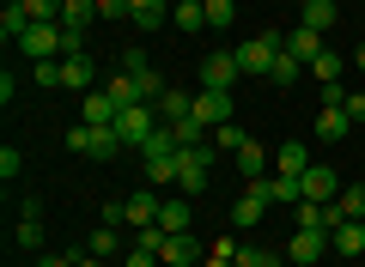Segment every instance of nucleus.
<instances>
[{
	"mask_svg": "<svg viewBox=\"0 0 365 267\" xmlns=\"http://www.w3.org/2000/svg\"><path fill=\"white\" fill-rule=\"evenodd\" d=\"M195 115L207 127H225L232 122V91H195Z\"/></svg>",
	"mask_w": 365,
	"mask_h": 267,
	"instance_id": "obj_13",
	"label": "nucleus"
},
{
	"mask_svg": "<svg viewBox=\"0 0 365 267\" xmlns=\"http://www.w3.org/2000/svg\"><path fill=\"white\" fill-rule=\"evenodd\" d=\"M195 225V213H189V194H170L165 206H158V231H170V237H177V231H189Z\"/></svg>",
	"mask_w": 365,
	"mask_h": 267,
	"instance_id": "obj_19",
	"label": "nucleus"
},
{
	"mask_svg": "<svg viewBox=\"0 0 365 267\" xmlns=\"http://www.w3.org/2000/svg\"><path fill=\"white\" fill-rule=\"evenodd\" d=\"M207 267H237L232 255H220V249H207Z\"/></svg>",
	"mask_w": 365,
	"mask_h": 267,
	"instance_id": "obj_46",
	"label": "nucleus"
},
{
	"mask_svg": "<svg viewBox=\"0 0 365 267\" xmlns=\"http://www.w3.org/2000/svg\"><path fill=\"white\" fill-rule=\"evenodd\" d=\"M323 91V110H341V103H347V85H317Z\"/></svg>",
	"mask_w": 365,
	"mask_h": 267,
	"instance_id": "obj_42",
	"label": "nucleus"
},
{
	"mask_svg": "<svg viewBox=\"0 0 365 267\" xmlns=\"http://www.w3.org/2000/svg\"><path fill=\"white\" fill-rule=\"evenodd\" d=\"M299 231H329V213L317 201H299Z\"/></svg>",
	"mask_w": 365,
	"mask_h": 267,
	"instance_id": "obj_35",
	"label": "nucleus"
},
{
	"mask_svg": "<svg viewBox=\"0 0 365 267\" xmlns=\"http://www.w3.org/2000/svg\"><path fill=\"white\" fill-rule=\"evenodd\" d=\"M104 91H110V98H116V103H122V110H128V103H146V98H140V85H134V79H128V73H116V79H110V85H104Z\"/></svg>",
	"mask_w": 365,
	"mask_h": 267,
	"instance_id": "obj_32",
	"label": "nucleus"
},
{
	"mask_svg": "<svg viewBox=\"0 0 365 267\" xmlns=\"http://www.w3.org/2000/svg\"><path fill=\"white\" fill-rule=\"evenodd\" d=\"M335 19H341V6H335V0H304L299 25H311V31H335Z\"/></svg>",
	"mask_w": 365,
	"mask_h": 267,
	"instance_id": "obj_25",
	"label": "nucleus"
},
{
	"mask_svg": "<svg viewBox=\"0 0 365 267\" xmlns=\"http://www.w3.org/2000/svg\"><path fill=\"white\" fill-rule=\"evenodd\" d=\"M237 267H280V255L274 249H250L244 243V249H237Z\"/></svg>",
	"mask_w": 365,
	"mask_h": 267,
	"instance_id": "obj_37",
	"label": "nucleus"
},
{
	"mask_svg": "<svg viewBox=\"0 0 365 267\" xmlns=\"http://www.w3.org/2000/svg\"><path fill=\"white\" fill-rule=\"evenodd\" d=\"M91 79H98V67H91V55H61V91H79L86 98Z\"/></svg>",
	"mask_w": 365,
	"mask_h": 267,
	"instance_id": "obj_12",
	"label": "nucleus"
},
{
	"mask_svg": "<svg viewBox=\"0 0 365 267\" xmlns=\"http://www.w3.org/2000/svg\"><path fill=\"white\" fill-rule=\"evenodd\" d=\"M353 67H359V73H365V43H359V49H353Z\"/></svg>",
	"mask_w": 365,
	"mask_h": 267,
	"instance_id": "obj_47",
	"label": "nucleus"
},
{
	"mask_svg": "<svg viewBox=\"0 0 365 267\" xmlns=\"http://www.w3.org/2000/svg\"><path fill=\"white\" fill-rule=\"evenodd\" d=\"M280 49H287V37H274V31H268V37H244L232 55H237V67H244V79H268V67H274Z\"/></svg>",
	"mask_w": 365,
	"mask_h": 267,
	"instance_id": "obj_3",
	"label": "nucleus"
},
{
	"mask_svg": "<svg viewBox=\"0 0 365 267\" xmlns=\"http://www.w3.org/2000/svg\"><path fill=\"white\" fill-rule=\"evenodd\" d=\"M262 213H268V194H262V189H244V194H237V206H232V225H237V231H256Z\"/></svg>",
	"mask_w": 365,
	"mask_h": 267,
	"instance_id": "obj_16",
	"label": "nucleus"
},
{
	"mask_svg": "<svg viewBox=\"0 0 365 267\" xmlns=\"http://www.w3.org/2000/svg\"><path fill=\"white\" fill-rule=\"evenodd\" d=\"M250 189L268 194V206H299V201H304V182H299V177H280V170L262 177V182H250Z\"/></svg>",
	"mask_w": 365,
	"mask_h": 267,
	"instance_id": "obj_8",
	"label": "nucleus"
},
{
	"mask_svg": "<svg viewBox=\"0 0 365 267\" xmlns=\"http://www.w3.org/2000/svg\"><path fill=\"white\" fill-rule=\"evenodd\" d=\"M19 49H25V61H61L67 55V31L61 25H31Z\"/></svg>",
	"mask_w": 365,
	"mask_h": 267,
	"instance_id": "obj_5",
	"label": "nucleus"
},
{
	"mask_svg": "<svg viewBox=\"0 0 365 267\" xmlns=\"http://www.w3.org/2000/svg\"><path fill=\"white\" fill-rule=\"evenodd\" d=\"M91 19H98V0H67V6H61V25L67 31H86Z\"/></svg>",
	"mask_w": 365,
	"mask_h": 267,
	"instance_id": "obj_28",
	"label": "nucleus"
},
{
	"mask_svg": "<svg viewBox=\"0 0 365 267\" xmlns=\"http://www.w3.org/2000/svg\"><path fill=\"white\" fill-rule=\"evenodd\" d=\"M128 6H134V0H98V19L116 25V19H128Z\"/></svg>",
	"mask_w": 365,
	"mask_h": 267,
	"instance_id": "obj_40",
	"label": "nucleus"
},
{
	"mask_svg": "<svg viewBox=\"0 0 365 267\" xmlns=\"http://www.w3.org/2000/svg\"><path fill=\"white\" fill-rule=\"evenodd\" d=\"M341 67H347V61H341V49H323L311 61V79H317V85H341Z\"/></svg>",
	"mask_w": 365,
	"mask_h": 267,
	"instance_id": "obj_27",
	"label": "nucleus"
},
{
	"mask_svg": "<svg viewBox=\"0 0 365 267\" xmlns=\"http://www.w3.org/2000/svg\"><path fill=\"white\" fill-rule=\"evenodd\" d=\"M37 25V19L25 13V0H6V13H0V37H13V43H25V31Z\"/></svg>",
	"mask_w": 365,
	"mask_h": 267,
	"instance_id": "obj_23",
	"label": "nucleus"
},
{
	"mask_svg": "<svg viewBox=\"0 0 365 267\" xmlns=\"http://www.w3.org/2000/svg\"><path fill=\"white\" fill-rule=\"evenodd\" d=\"M61 140H67V152L98 158V164H110V158L122 152V134H116V127H91V122H73V127L61 134Z\"/></svg>",
	"mask_w": 365,
	"mask_h": 267,
	"instance_id": "obj_2",
	"label": "nucleus"
},
{
	"mask_svg": "<svg viewBox=\"0 0 365 267\" xmlns=\"http://www.w3.org/2000/svg\"><path fill=\"white\" fill-rule=\"evenodd\" d=\"M86 249H91V255H104V261H110V255L122 249V231H116V225H104V231H91V243H86Z\"/></svg>",
	"mask_w": 365,
	"mask_h": 267,
	"instance_id": "obj_31",
	"label": "nucleus"
},
{
	"mask_svg": "<svg viewBox=\"0 0 365 267\" xmlns=\"http://www.w3.org/2000/svg\"><path fill=\"white\" fill-rule=\"evenodd\" d=\"M170 25L177 31H207V6H201V0H177V6H170Z\"/></svg>",
	"mask_w": 365,
	"mask_h": 267,
	"instance_id": "obj_26",
	"label": "nucleus"
},
{
	"mask_svg": "<svg viewBox=\"0 0 365 267\" xmlns=\"http://www.w3.org/2000/svg\"><path fill=\"white\" fill-rule=\"evenodd\" d=\"M304 201H317V206H323V201H335V194H341V177H335V170H329V164H311V170H304Z\"/></svg>",
	"mask_w": 365,
	"mask_h": 267,
	"instance_id": "obj_11",
	"label": "nucleus"
},
{
	"mask_svg": "<svg viewBox=\"0 0 365 267\" xmlns=\"http://www.w3.org/2000/svg\"><path fill=\"white\" fill-rule=\"evenodd\" d=\"M116 115H122V103L110 98V91H86V103H79V122H91V127H116Z\"/></svg>",
	"mask_w": 365,
	"mask_h": 267,
	"instance_id": "obj_9",
	"label": "nucleus"
},
{
	"mask_svg": "<svg viewBox=\"0 0 365 267\" xmlns=\"http://www.w3.org/2000/svg\"><path fill=\"white\" fill-rule=\"evenodd\" d=\"M274 170H280V177H304V170H311V158H304V140L274 146Z\"/></svg>",
	"mask_w": 365,
	"mask_h": 267,
	"instance_id": "obj_22",
	"label": "nucleus"
},
{
	"mask_svg": "<svg viewBox=\"0 0 365 267\" xmlns=\"http://www.w3.org/2000/svg\"><path fill=\"white\" fill-rule=\"evenodd\" d=\"M19 170H25V158H19V146H6V152H0V177L19 182Z\"/></svg>",
	"mask_w": 365,
	"mask_h": 267,
	"instance_id": "obj_39",
	"label": "nucleus"
},
{
	"mask_svg": "<svg viewBox=\"0 0 365 267\" xmlns=\"http://www.w3.org/2000/svg\"><path fill=\"white\" fill-rule=\"evenodd\" d=\"M37 267H73V255H55L49 249V255H37Z\"/></svg>",
	"mask_w": 365,
	"mask_h": 267,
	"instance_id": "obj_44",
	"label": "nucleus"
},
{
	"mask_svg": "<svg viewBox=\"0 0 365 267\" xmlns=\"http://www.w3.org/2000/svg\"><path fill=\"white\" fill-rule=\"evenodd\" d=\"M13 243H19V249H43V219H19Z\"/></svg>",
	"mask_w": 365,
	"mask_h": 267,
	"instance_id": "obj_33",
	"label": "nucleus"
},
{
	"mask_svg": "<svg viewBox=\"0 0 365 267\" xmlns=\"http://www.w3.org/2000/svg\"><path fill=\"white\" fill-rule=\"evenodd\" d=\"M165 267H195L201 261V237H189V231H177V237L165 243V255H158Z\"/></svg>",
	"mask_w": 365,
	"mask_h": 267,
	"instance_id": "obj_18",
	"label": "nucleus"
},
{
	"mask_svg": "<svg viewBox=\"0 0 365 267\" xmlns=\"http://www.w3.org/2000/svg\"><path fill=\"white\" fill-rule=\"evenodd\" d=\"M329 249L347 255V261H353V255H365V219H347V225H335V231H329Z\"/></svg>",
	"mask_w": 365,
	"mask_h": 267,
	"instance_id": "obj_17",
	"label": "nucleus"
},
{
	"mask_svg": "<svg viewBox=\"0 0 365 267\" xmlns=\"http://www.w3.org/2000/svg\"><path fill=\"white\" fill-rule=\"evenodd\" d=\"M165 19H170V0H134V6H128V25L134 31H158Z\"/></svg>",
	"mask_w": 365,
	"mask_h": 267,
	"instance_id": "obj_20",
	"label": "nucleus"
},
{
	"mask_svg": "<svg viewBox=\"0 0 365 267\" xmlns=\"http://www.w3.org/2000/svg\"><path fill=\"white\" fill-rule=\"evenodd\" d=\"M323 49H329V43H323V31H311V25L287 31V55H292V61H304V67H311V61H317Z\"/></svg>",
	"mask_w": 365,
	"mask_h": 267,
	"instance_id": "obj_15",
	"label": "nucleus"
},
{
	"mask_svg": "<svg viewBox=\"0 0 365 267\" xmlns=\"http://www.w3.org/2000/svg\"><path fill=\"white\" fill-rule=\"evenodd\" d=\"M165 243H170V231H158V225L134 231V249H146V255H165Z\"/></svg>",
	"mask_w": 365,
	"mask_h": 267,
	"instance_id": "obj_34",
	"label": "nucleus"
},
{
	"mask_svg": "<svg viewBox=\"0 0 365 267\" xmlns=\"http://www.w3.org/2000/svg\"><path fill=\"white\" fill-rule=\"evenodd\" d=\"M213 189V140L207 146H182L177 152V194H207Z\"/></svg>",
	"mask_w": 365,
	"mask_h": 267,
	"instance_id": "obj_1",
	"label": "nucleus"
},
{
	"mask_svg": "<svg viewBox=\"0 0 365 267\" xmlns=\"http://www.w3.org/2000/svg\"><path fill=\"white\" fill-rule=\"evenodd\" d=\"M237 79H244L237 55L232 49H207V61H201V85H207V91H232Z\"/></svg>",
	"mask_w": 365,
	"mask_h": 267,
	"instance_id": "obj_6",
	"label": "nucleus"
},
{
	"mask_svg": "<svg viewBox=\"0 0 365 267\" xmlns=\"http://www.w3.org/2000/svg\"><path fill=\"white\" fill-rule=\"evenodd\" d=\"M158 206H165V201H158L153 189H134L128 201H122V219H128V231H146V225H158Z\"/></svg>",
	"mask_w": 365,
	"mask_h": 267,
	"instance_id": "obj_7",
	"label": "nucleus"
},
{
	"mask_svg": "<svg viewBox=\"0 0 365 267\" xmlns=\"http://www.w3.org/2000/svg\"><path fill=\"white\" fill-rule=\"evenodd\" d=\"M341 110L353 115V127H365V91H347V103H341Z\"/></svg>",
	"mask_w": 365,
	"mask_h": 267,
	"instance_id": "obj_41",
	"label": "nucleus"
},
{
	"mask_svg": "<svg viewBox=\"0 0 365 267\" xmlns=\"http://www.w3.org/2000/svg\"><path fill=\"white\" fill-rule=\"evenodd\" d=\"M311 134H317V140H347V134H353V115L347 110H323Z\"/></svg>",
	"mask_w": 365,
	"mask_h": 267,
	"instance_id": "obj_24",
	"label": "nucleus"
},
{
	"mask_svg": "<svg viewBox=\"0 0 365 267\" xmlns=\"http://www.w3.org/2000/svg\"><path fill=\"white\" fill-rule=\"evenodd\" d=\"M122 267H158V255H146V249H128V255H122Z\"/></svg>",
	"mask_w": 365,
	"mask_h": 267,
	"instance_id": "obj_43",
	"label": "nucleus"
},
{
	"mask_svg": "<svg viewBox=\"0 0 365 267\" xmlns=\"http://www.w3.org/2000/svg\"><path fill=\"white\" fill-rule=\"evenodd\" d=\"M287 255L299 267H311V261H323L329 255V231H292V243H287Z\"/></svg>",
	"mask_w": 365,
	"mask_h": 267,
	"instance_id": "obj_10",
	"label": "nucleus"
},
{
	"mask_svg": "<svg viewBox=\"0 0 365 267\" xmlns=\"http://www.w3.org/2000/svg\"><path fill=\"white\" fill-rule=\"evenodd\" d=\"M207 6V31H232L237 25V0H201Z\"/></svg>",
	"mask_w": 365,
	"mask_h": 267,
	"instance_id": "obj_30",
	"label": "nucleus"
},
{
	"mask_svg": "<svg viewBox=\"0 0 365 267\" xmlns=\"http://www.w3.org/2000/svg\"><path fill=\"white\" fill-rule=\"evenodd\" d=\"M244 140H250V134H244V127H237V122L213 127V146H220V152H237V146H244Z\"/></svg>",
	"mask_w": 365,
	"mask_h": 267,
	"instance_id": "obj_36",
	"label": "nucleus"
},
{
	"mask_svg": "<svg viewBox=\"0 0 365 267\" xmlns=\"http://www.w3.org/2000/svg\"><path fill=\"white\" fill-rule=\"evenodd\" d=\"M153 110H158V122H165V127H177L182 115H195V98H189V91H177V85H170L165 98L153 103Z\"/></svg>",
	"mask_w": 365,
	"mask_h": 267,
	"instance_id": "obj_21",
	"label": "nucleus"
},
{
	"mask_svg": "<svg viewBox=\"0 0 365 267\" xmlns=\"http://www.w3.org/2000/svg\"><path fill=\"white\" fill-rule=\"evenodd\" d=\"M31 79L37 85H61V61H31Z\"/></svg>",
	"mask_w": 365,
	"mask_h": 267,
	"instance_id": "obj_38",
	"label": "nucleus"
},
{
	"mask_svg": "<svg viewBox=\"0 0 365 267\" xmlns=\"http://www.w3.org/2000/svg\"><path fill=\"white\" fill-rule=\"evenodd\" d=\"M73 267H104V255H91V249H79V255H73Z\"/></svg>",
	"mask_w": 365,
	"mask_h": 267,
	"instance_id": "obj_45",
	"label": "nucleus"
},
{
	"mask_svg": "<svg viewBox=\"0 0 365 267\" xmlns=\"http://www.w3.org/2000/svg\"><path fill=\"white\" fill-rule=\"evenodd\" d=\"M232 158H237V170H244V177H250V182H262V177H268V164H274V158H268V146H262V140H256V134H250V140H244V146H237V152H232Z\"/></svg>",
	"mask_w": 365,
	"mask_h": 267,
	"instance_id": "obj_14",
	"label": "nucleus"
},
{
	"mask_svg": "<svg viewBox=\"0 0 365 267\" xmlns=\"http://www.w3.org/2000/svg\"><path fill=\"white\" fill-rule=\"evenodd\" d=\"M268 79H274V85H299V79H304V61H292V55L280 49V55H274V67H268Z\"/></svg>",
	"mask_w": 365,
	"mask_h": 267,
	"instance_id": "obj_29",
	"label": "nucleus"
},
{
	"mask_svg": "<svg viewBox=\"0 0 365 267\" xmlns=\"http://www.w3.org/2000/svg\"><path fill=\"white\" fill-rule=\"evenodd\" d=\"M158 127H165V122H158V110H153V103H128V110L116 115V134H122V146H146V140L158 134Z\"/></svg>",
	"mask_w": 365,
	"mask_h": 267,
	"instance_id": "obj_4",
	"label": "nucleus"
}]
</instances>
